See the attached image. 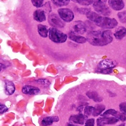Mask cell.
I'll return each instance as SVG.
<instances>
[{
    "label": "cell",
    "instance_id": "obj_7",
    "mask_svg": "<svg viewBox=\"0 0 126 126\" xmlns=\"http://www.w3.org/2000/svg\"><path fill=\"white\" fill-rule=\"evenodd\" d=\"M94 10L98 13L104 16H109L111 14L110 9L105 5V4L95 2L93 4Z\"/></svg>",
    "mask_w": 126,
    "mask_h": 126
},
{
    "label": "cell",
    "instance_id": "obj_8",
    "mask_svg": "<svg viewBox=\"0 0 126 126\" xmlns=\"http://www.w3.org/2000/svg\"><path fill=\"white\" fill-rule=\"evenodd\" d=\"M86 31V26L84 22L80 21L74 22L72 26V32L79 35H82L84 34Z\"/></svg>",
    "mask_w": 126,
    "mask_h": 126
},
{
    "label": "cell",
    "instance_id": "obj_2",
    "mask_svg": "<svg viewBox=\"0 0 126 126\" xmlns=\"http://www.w3.org/2000/svg\"><path fill=\"white\" fill-rule=\"evenodd\" d=\"M117 65L118 63L115 60L109 59H104L98 64L96 72L103 74H110Z\"/></svg>",
    "mask_w": 126,
    "mask_h": 126
},
{
    "label": "cell",
    "instance_id": "obj_4",
    "mask_svg": "<svg viewBox=\"0 0 126 126\" xmlns=\"http://www.w3.org/2000/svg\"><path fill=\"white\" fill-rule=\"evenodd\" d=\"M48 36L50 40L57 43H62L66 42L68 38L66 34L53 27L49 29Z\"/></svg>",
    "mask_w": 126,
    "mask_h": 126
},
{
    "label": "cell",
    "instance_id": "obj_26",
    "mask_svg": "<svg viewBox=\"0 0 126 126\" xmlns=\"http://www.w3.org/2000/svg\"><path fill=\"white\" fill-rule=\"evenodd\" d=\"M94 110V107L91 106H86L84 109V115L86 117H88L90 115H92Z\"/></svg>",
    "mask_w": 126,
    "mask_h": 126
},
{
    "label": "cell",
    "instance_id": "obj_11",
    "mask_svg": "<svg viewBox=\"0 0 126 126\" xmlns=\"http://www.w3.org/2000/svg\"><path fill=\"white\" fill-rule=\"evenodd\" d=\"M109 6L115 11H121L125 7L123 0H108Z\"/></svg>",
    "mask_w": 126,
    "mask_h": 126
},
{
    "label": "cell",
    "instance_id": "obj_35",
    "mask_svg": "<svg viewBox=\"0 0 126 126\" xmlns=\"http://www.w3.org/2000/svg\"><path fill=\"white\" fill-rule=\"evenodd\" d=\"M125 126V125L124 124H121V125H120L119 126Z\"/></svg>",
    "mask_w": 126,
    "mask_h": 126
},
{
    "label": "cell",
    "instance_id": "obj_13",
    "mask_svg": "<svg viewBox=\"0 0 126 126\" xmlns=\"http://www.w3.org/2000/svg\"><path fill=\"white\" fill-rule=\"evenodd\" d=\"M33 17L35 21L39 22H42L46 20L45 12L44 11L41 9L36 10L33 13Z\"/></svg>",
    "mask_w": 126,
    "mask_h": 126
},
{
    "label": "cell",
    "instance_id": "obj_31",
    "mask_svg": "<svg viewBox=\"0 0 126 126\" xmlns=\"http://www.w3.org/2000/svg\"><path fill=\"white\" fill-rule=\"evenodd\" d=\"M94 126V119H90L87 120L85 122V126Z\"/></svg>",
    "mask_w": 126,
    "mask_h": 126
},
{
    "label": "cell",
    "instance_id": "obj_23",
    "mask_svg": "<svg viewBox=\"0 0 126 126\" xmlns=\"http://www.w3.org/2000/svg\"><path fill=\"white\" fill-rule=\"evenodd\" d=\"M35 82L37 83L40 84V85L43 86L44 87H47L50 85V82L49 80L47 79H36L35 80Z\"/></svg>",
    "mask_w": 126,
    "mask_h": 126
},
{
    "label": "cell",
    "instance_id": "obj_20",
    "mask_svg": "<svg viewBox=\"0 0 126 126\" xmlns=\"http://www.w3.org/2000/svg\"><path fill=\"white\" fill-rule=\"evenodd\" d=\"M105 107L103 105L98 104L96 105L95 107H94V110L93 112L92 116L94 117H97L100 115L105 110Z\"/></svg>",
    "mask_w": 126,
    "mask_h": 126
},
{
    "label": "cell",
    "instance_id": "obj_21",
    "mask_svg": "<svg viewBox=\"0 0 126 126\" xmlns=\"http://www.w3.org/2000/svg\"><path fill=\"white\" fill-rule=\"evenodd\" d=\"M120 113L113 109H109L106 110L103 114L102 115V117H107L109 115H111L118 119ZM119 120V119H118Z\"/></svg>",
    "mask_w": 126,
    "mask_h": 126
},
{
    "label": "cell",
    "instance_id": "obj_1",
    "mask_svg": "<svg viewBox=\"0 0 126 126\" xmlns=\"http://www.w3.org/2000/svg\"><path fill=\"white\" fill-rule=\"evenodd\" d=\"M87 41L95 46H103L110 43L112 40V34L109 30L92 31L87 35Z\"/></svg>",
    "mask_w": 126,
    "mask_h": 126
},
{
    "label": "cell",
    "instance_id": "obj_25",
    "mask_svg": "<svg viewBox=\"0 0 126 126\" xmlns=\"http://www.w3.org/2000/svg\"><path fill=\"white\" fill-rule=\"evenodd\" d=\"M86 15L88 19L93 22H94V21L100 16L98 14L96 13L92 12L91 11L88 12Z\"/></svg>",
    "mask_w": 126,
    "mask_h": 126
},
{
    "label": "cell",
    "instance_id": "obj_34",
    "mask_svg": "<svg viewBox=\"0 0 126 126\" xmlns=\"http://www.w3.org/2000/svg\"><path fill=\"white\" fill-rule=\"evenodd\" d=\"M66 126H77L74 125L73 124H71V123H68V124H67V125Z\"/></svg>",
    "mask_w": 126,
    "mask_h": 126
},
{
    "label": "cell",
    "instance_id": "obj_33",
    "mask_svg": "<svg viewBox=\"0 0 126 126\" xmlns=\"http://www.w3.org/2000/svg\"><path fill=\"white\" fill-rule=\"evenodd\" d=\"M5 68V66L3 64L0 63V72H2V71H3Z\"/></svg>",
    "mask_w": 126,
    "mask_h": 126
},
{
    "label": "cell",
    "instance_id": "obj_3",
    "mask_svg": "<svg viewBox=\"0 0 126 126\" xmlns=\"http://www.w3.org/2000/svg\"><path fill=\"white\" fill-rule=\"evenodd\" d=\"M94 22L97 26L106 29L114 28L117 26L118 24L115 19L102 16H99Z\"/></svg>",
    "mask_w": 126,
    "mask_h": 126
},
{
    "label": "cell",
    "instance_id": "obj_16",
    "mask_svg": "<svg viewBox=\"0 0 126 126\" xmlns=\"http://www.w3.org/2000/svg\"><path fill=\"white\" fill-rule=\"evenodd\" d=\"M5 90L6 94L7 95H12L15 93L16 90L14 83L10 81H6L5 85Z\"/></svg>",
    "mask_w": 126,
    "mask_h": 126
},
{
    "label": "cell",
    "instance_id": "obj_27",
    "mask_svg": "<svg viewBox=\"0 0 126 126\" xmlns=\"http://www.w3.org/2000/svg\"><path fill=\"white\" fill-rule=\"evenodd\" d=\"M118 17L121 22L126 23V11H122L118 14Z\"/></svg>",
    "mask_w": 126,
    "mask_h": 126
},
{
    "label": "cell",
    "instance_id": "obj_12",
    "mask_svg": "<svg viewBox=\"0 0 126 126\" xmlns=\"http://www.w3.org/2000/svg\"><path fill=\"white\" fill-rule=\"evenodd\" d=\"M87 117L82 114L72 115L69 118V121L71 123L83 125L85 123Z\"/></svg>",
    "mask_w": 126,
    "mask_h": 126
},
{
    "label": "cell",
    "instance_id": "obj_9",
    "mask_svg": "<svg viewBox=\"0 0 126 126\" xmlns=\"http://www.w3.org/2000/svg\"><path fill=\"white\" fill-rule=\"evenodd\" d=\"M22 93L24 94L34 95L39 94L41 93V90L35 86L26 85L22 87Z\"/></svg>",
    "mask_w": 126,
    "mask_h": 126
},
{
    "label": "cell",
    "instance_id": "obj_28",
    "mask_svg": "<svg viewBox=\"0 0 126 126\" xmlns=\"http://www.w3.org/2000/svg\"><path fill=\"white\" fill-rule=\"evenodd\" d=\"M32 5L36 8H40L43 5V0H31Z\"/></svg>",
    "mask_w": 126,
    "mask_h": 126
},
{
    "label": "cell",
    "instance_id": "obj_10",
    "mask_svg": "<svg viewBox=\"0 0 126 126\" xmlns=\"http://www.w3.org/2000/svg\"><path fill=\"white\" fill-rule=\"evenodd\" d=\"M119 120L115 117H103L97 120V126H105L107 125H112L117 123Z\"/></svg>",
    "mask_w": 126,
    "mask_h": 126
},
{
    "label": "cell",
    "instance_id": "obj_17",
    "mask_svg": "<svg viewBox=\"0 0 126 126\" xmlns=\"http://www.w3.org/2000/svg\"><path fill=\"white\" fill-rule=\"evenodd\" d=\"M113 35L118 40L122 39L126 35V28L124 27H118Z\"/></svg>",
    "mask_w": 126,
    "mask_h": 126
},
{
    "label": "cell",
    "instance_id": "obj_5",
    "mask_svg": "<svg viewBox=\"0 0 126 126\" xmlns=\"http://www.w3.org/2000/svg\"><path fill=\"white\" fill-rule=\"evenodd\" d=\"M58 12L59 17L63 21L70 22L74 18V13L69 9L61 8L58 10Z\"/></svg>",
    "mask_w": 126,
    "mask_h": 126
},
{
    "label": "cell",
    "instance_id": "obj_15",
    "mask_svg": "<svg viewBox=\"0 0 126 126\" xmlns=\"http://www.w3.org/2000/svg\"><path fill=\"white\" fill-rule=\"evenodd\" d=\"M59 121V118L57 116H49L44 118L41 122L42 126H48L52 125L53 123L58 122Z\"/></svg>",
    "mask_w": 126,
    "mask_h": 126
},
{
    "label": "cell",
    "instance_id": "obj_29",
    "mask_svg": "<svg viewBox=\"0 0 126 126\" xmlns=\"http://www.w3.org/2000/svg\"><path fill=\"white\" fill-rule=\"evenodd\" d=\"M8 108L5 105L0 103V114H3L8 110Z\"/></svg>",
    "mask_w": 126,
    "mask_h": 126
},
{
    "label": "cell",
    "instance_id": "obj_19",
    "mask_svg": "<svg viewBox=\"0 0 126 126\" xmlns=\"http://www.w3.org/2000/svg\"><path fill=\"white\" fill-rule=\"evenodd\" d=\"M37 30L40 35L43 38H46L48 35L49 30L45 25L42 24H40L38 25Z\"/></svg>",
    "mask_w": 126,
    "mask_h": 126
},
{
    "label": "cell",
    "instance_id": "obj_24",
    "mask_svg": "<svg viewBox=\"0 0 126 126\" xmlns=\"http://www.w3.org/2000/svg\"><path fill=\"white\" fill-rule=\"evenodd\" d=\"M72 1L84 6H89L94 3V0H72Z\"/></svg>",
    "mask_w": 126,
    "mask_h": 126
},
{
    "label": "cell",
    "instance_id": "obj_36",
    "mask_svg": "<svg viewBox=\"0 0 126 126\" xmlns=\"http://www.w3.org/2000/svg\"><path fill=\"white\" fill-rule=\"evenodd\" d=\"M94 1H95V0H94Z\"/></svg>",
    "mask_w": 126,
    "mask_h": 126
},
{
    "label": "cell",
    "instance_id": "obj_14",
    "mask_svg": "<svg viewBox=\"0 0 126 126\" xmlns=\"http://www.w3.org/2000/svg\"><path fill=\"white\" fill-rule=\"evenodd\" d=\"M69 38L72 41L78 43L83 44L85 43L87 41L86 38H85L83 36H80L79 34H76L73 32H71L69 33Z\"/></svg>",
    "mask_w": 126,
    "mask_h": 126
},
{
    "label": "cell",
    "instance_id": "obj_18",
    "mask_svg": "<svg viewBox=\"0 0 126 126\" xmlns=\"http://www.w3.org/2000/svg\"><path fill=\"white\" fill-rule=\"evenodd\" d=\"M86 95L88 98L92 99L96 103H100L103 101V98L96 92H88Z\"/></svg>",
    "mask_w": 126,
    "mask_h": 126
},
{
    "label": "cell",
    "instance_id": "obj_30",
    "mask_svg": "<svg viewBox=\"0 0 126 126\" xmlns=\"http://www.w3.org/2000/svg\"><path fill=\"white\" fill-rule=\"evenodd\" d=\"M120 110L122 113L126 115V102L122 103L120 105Z\"/></svg>",
    "mask_w": 126,
    "mask_h": 126
},
{
    "label": "cell",
    "instance_id": "obj_32",
    "mask_svg": "<svg viewBox=\"0 0 126 126\" xmlns=\"http://www.w3.org/2000/svg\"><path fill=\"white\" fill-rule=\"evenodd\" d=\"M78 12L81 14L86 15L88 12H90L91 10L89 9L88 8H80L78 9Z\"/></svg>",
    "mask_w": 126,
    "mask_h": 126
},
{
    "label": "cell",
    "instance_id": "obj_22",
    "mask_svg": "<svg viewBox=\"0 0 126 126\" xmlns=\"http://www.w3.org/2000/svg\"><path fill=\"white\" fill-rule=\"evenodd\" d=\"M70 0H52V2L57 6L63 7L68 5Z\"/></svg>",
    "mask_w": 126,
    "mask_h": 126
},
{
    "label": "cell",
    "instance_id": "obj_6",
    "mask_svg": "<svg viewBox=\"0 0 126 126\" xmlns=\"http://www.w3.org/2000/svg\"><path fill=\"white\" fill-rule=\"evenodd\" d=\"M49 24L53 28H63L65 24L61 18L56 14L53 13L49 15L48 17Z\"/></svg>",
    "mask_w": 126,
    "mask_h": 126
}]
</instances>
